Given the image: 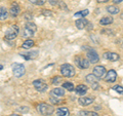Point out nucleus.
<instances>
[{
	"label": "nucleus",
	"instance_id": "nucleus-1",
	"mask_svg": "<svg viewBox=\"0 0 123 116\" xmlns=\"http://www.w3.org/2000/svg\"><path fill=\"white\" fill-rule=\"evenodd\" d=\"M37 110L40 112L42 115H45V116H49L53 114L55 112V108L52 106L48 105V104H45V103H41L37 106Z\"/></svg>",
	"mask_w": 123,
	"mask_h": 116
},
{
	"label": "nucleus",
	"instance_id": "nucleus-2",
	"mask_svg": "<svg viewBox=\"0 0 123 116\" xmlns=\"http://www.w3.org/2000/svg\"><path fill=\"white\" fill-rule=\"evenodd\" d=\"M18 32H20V28H18V26L12 25V26H10L9 28L6 30L4 38L6 40H12V39H14V38L18 36Z\"/></svg>",
	"mask_w": 123,
	"mask_h": 116
},
{
	"label": "nucleus",
	"instance_id": "nucleus-3",
	"mask_svg": "<svg viewBox=\"0 0 123 116\" xmlns=\"http://www.w3.org/2000/svg\"><path fill=\"white\" fill-rule=\"evenodd\" d=\"M61 73L63 76L70 78V77H73L75 75V69L70 64H64L61 67Z\"/></svg>",
	"mask_w": 123,
	"mask_h": 116
},
{
	"label": "nucleus",
	"instance_id": "nucleus-4",
	"mask_svg": "<svg viewBox=\"0 0 123 116\" xmlns=\"http://www.w3.org/2000/svg\"><path fill=\"white\" fill-rule=\"evenodd\" d=\"M37 31V27L34 23H27L25 28H24V31H23V36L24 37H32L35 32Z\"/></svg>",
	"mask_w": 123,
	"mask_h": 116
},
{
	"label": "nucleus",
	"instance_id": "nucleus-5",
	"mask_svg": "<svg viewBox=\"0 0 123 116\" xmlns=\"http://www.w3.org/2000/svg\"><path fill=\"white\" fill-rule=\"evenodd\" d=\"M11 69H12V73L15 77L20 78V77L24 76L25 72H26V69H25V66L23 64L20 63H13L12 66H11Z\"/></svg>",
	"mask_w": 123,
	"mask_h": 116
},
{
	"label": "nucleus",
	"instance_id": "nucleus-6",
	"mask_svg": "<svg viewBox=\"0 0 123 116\" xmlns=\"http://www.w3.org/2000/svg\"><path fill=\"white\" fill-rule=\"evenodd\" d=\"M33 85H34V87H35L38 91H40V92L45 91L46 90H47V87H48L47 84H46V82H45L43 79L34 80V81H33Z\"/></svg>",
	"mask_w": 123,
	"mask_h": 116
},
{
	"label": "nucleus",
	"instance_id": "nucleus-7",
	"mask_svg": "<svg viewBox=\"0 0 123 116\" xmlns=\"http://www.w3.org/2000/svg\"><path fill=\"white\" fill-rule=\"evenodd\" d=\"M87 59L88 61L90 62V63L92 64H95V63H98V62L99 61V57L98 55V52L94 51V49H92V48H88L87 49Z\"/></svg>",
	"mask_w": 123,
	"mask_h": 116
},
{
	"label": "nucleus",
	"instance_id": "nucleus-8",
	"mask_svg": "<svg viewBox=\"0 0 123 116\" xmlns=\"http://www.w3.org/2000/svg\"><path fill=\"white\" fill-rule=\"evenodd\" d=\"M75 62L80 69H87L89 67V63H90L88 60H86L85 58H82V57H77Z\"/></svg>",
	"mask_w": 123,
	"mask_h": 116
},
{
	"label": "nucleus",
	"instance_id": "nucleus-9",
	"mask_svg": "<svg viewBox=\"0 0 123 116\" xmlns=\"http://www.w3.org/2000/svg\"><path fill=\"white\" fill-rule=\"evenodd\" d=\"M93 74L98 77V79L103 78L104 76H106V68L104 66H95L93 68Z\"/></svg>",
	"mask_w": 123,
	"mask_h": 116
},
{
	"label": "nucleus",
	"instance_id": "nucleus-10",
	"mask_svg": "<svg viewBox=\"0 0 123 116\" xmlns=\"http://www.w3.org/2000/svg\"><path fill=\"white\" fill-rule=\"evenodd\" d=\"M20 56L23 57L25 60H33L37 58L38 56V51H32V52H21Z\"/></svg>",
	"mask_w": 123,
	"mask_h": 116
},
{
	"label": "nucleus",
	"instance_id": "nucleus-11",
	"mask_svg": "<svg viewBox=\"0 0 123 116\" xmlns=\"http://www.w3.org/2000/svg\"><path fill=\"white\" fill-rule=\"evenodd\" d=\"M104 58H105L106 60L108 61H111V62H116L118 61L119 59H120V57H119V55H117V53H115V52H105L104 53Z\"/></svg>",
	"mask_w": 123,
	"mask_h": 116
},
{
	"label": "nucleus",
	"instance_id": "nucleus-12",
	"mask_svg": "<svg viewBox=\"0 0 123 116\" xmlns=\"http://www.w3.org/2000/svg\"><path fill=\"white\" fill-rule=\"evenodd\" d=\"M116 78H117V74L115 70H110L105 76V80L107 82H114L116 80Z\"/></svg>",
	"mask_w": 123,
	"mask_h": 116
},
{
	"label": "nucleus",
	"instance_id": "nucleus-13",
	"mask_svg": "<svg viewBox=\"0 0 123 116\" xmlns=\"http://www.w3.org/2000/svg\"><path fill=\"white\" fill-rule=\"evenodd\" d=\"M20 11H21L20 5H18L17 2H13L12 4H11V7H10V13H11V15H12L13 18L18 17V15L20 14Z\"/></svg>",
	"mask_w": 123,
	"mask_h": 116
},
{
	"label": "nucleus",
	"instance_id": "nucleus-14",
	"mask_svg": "<svg viewBox=\"0 0 123 116\" xmlns=\"http://www.w3.org/2000/svg\"><path fill=\"white\" fill-rule=\"evenodd\" d=\"M87 24H88V21L85 20V19H83V18L78 19V20L76 21V23H75L76 27H77V28H78L79 30L84 29V28H85V27L87 26Z\"/></svg>",
	"mask_w": 123,
	"mask_h": 116
},
{
	"label": "nucleus",
	"instance_id": "nucleus-15",
	"mask_svg": "<svg viewBox=\"0 0 123 116\" xmlns=\"http://www.w3.org/2000/svg\"><path fill=\"white\" fill-rule=\"evenodd\" d=\"M93 102V99L89 98V97H82V98L79 99V103L81 104L82 106H87V105H90V104Z\"/></svg>",
	"mask_w": 123,
	"mask_h": 116
},
{
	"label": "nucleus",
	"instance_id": "nucleus-16",
	"mask_svg": "<svg viewBox=\"0 0 123 116\" xmlns=\"http://www.w3.org/2000/svg\"><path fill=\"white\" fill-rule=\"evenodd\" d=\"M56 115L57 116H69L70 115V111L66 107H61L56 110Z\"/></svg>",
	"mask_w": 123,
	"mask_h": 116
},
{
	"label": "nucleus",
	"instance_id": "nucleus-17",
	"mask_svg": "<svg viewBox=\"0 0 123 116\" xmlns=\"http://www.w3.org/2000/svg\"><path fill=\"white\" fill-rule=\"evenodd\" d=\"M113 18L112 17H104L103 19L99 20V24L103 25V26H107V25H110L113 23Z\"/></svg>",
	"mask_w": 123,
	"mask_h": 116
},
{
	"label": "nucleus",
	"instance_id": "nucleus-18",
	"mask_svg": "<svg viewBox=\"0 0 123 116\" xmlns=\"http://www.w3.org/2000/svg\"><path fill=\"white\" fill-rule=\"evenodd\" d=\"M34 46V41L32 39H27L26 41H24V43L22 44V48L23 49H30Z\"/></svg>",
	"mask_w": 123,
	"mask_h": 116
},
{
	"label": "nucleus",
	"instance_id": "nucleus-19",
	"mask_svg": "<svg viewBox=\"0 0 123 116\" xmlns=\"http://www.w3.org/2000/svg\"><path fill=\"white\" fill-rule=\"evenodd\" d=\"M87 91V86L84 85V84H80V85H78L76 87V92L78 95H85Z\"/></svg>",
	"mask_w": 123,
	"mask_h": 116
},
{
	"label": "nucleus",
	"instance_id": "nucleus-20",
	"mask_svg": "<svg viewBox=\"0 0 123 116\" xmlns=\"http://www.w3.org/2000/svg\"><path fill=\"white\" fill-rule=\"evenodd\" d=\"M98 77L95 76L94 74H88L87 76H86V81L88 83H94V82H98Z\"/></svg>",
	"mask_w": 123,
	"mask_h": 116
},
{
	"label": "nucleus",
	"instance_id": "nucleus-21",
	"mask_svg": "<svg viewBox=\"0 0 123 116\" xmlns=\"http://www.w3.org/2000/svg\"><path fill=\"white\" fill-rule=\"evenodd\" d=\"M88 13H89V10H88V9H84V10H80V11H78V13H76L74 14V17L81 19V18H83V17H86Z\"/></svg>",
	"mask_w": 123,
	"mask_h": 116
},
{
	"label": "nucleus",
	"instance_id": "nucleus-22",
	"mask_svg": "<svg viewBox=\"0 0 123 116\" xmlns=\"http://www.w3.org/2000/svg\"><path fill=\"white\" fill-rule=\"evenodd\" d=\"M78 116H98V113L92 111H80L78 113Z\"/></svg>",
	"mask_w": 123,
	"mask_h": 116
},
{
	"label": "nucleus",
	"instance_id": "nucleus-23",
	"mask_svg": "<svg viewBox=\"0 0 123 116\" xmlns=\"http://www.w3.org/2000/svg\"><path fill=\"white\" fill-rule=\"evenodd\" d=\"M107 11L110 13L111 14H116V13H119V8L116 6H114V5H110V6L107 7Z\"/></svg>",
	"mask_w": 123,
	"mask_h": 116
},
{
	"label": "nucleus",
	"instance_id": "nucleus-24",
	"mask_svg": "<svg viewBox=\"0 0 123 116\" xmlns=\"http://www.w3.org/2000/svg\"><path fill=\"white\" fill-rule=\"evenodd\" d=\"M7 18V11H6V8L4 6H1L0 7V19H1V21L5 20Z\"/></svg>",
	"mask_w": 123,
	"mask_h": 116
},
{
	"label": "nucleus",
	"instance_id": "nucleus-25",
	"mask_svg": "<svg viewBox=\"0 0 123 116\" xmlns=\"http://www.w3.org/2000/svg\"><path fill=\"white\" fill-rule=\"evenodd\" d=\"M63 87L66 88V90H70V91L74 90V84H73L72 82H64Z\"/></svg>",
	"mask_w": 123,
	"mask_h": 116
},
{
	"label": "nucleus",
	"instance_id": "nucleus-26",
	"mask_svg": "<svg viewBox=\"0 0 123 116\" xmlns=\"http://www.w3.org/2000/svg\"><path fill=\"white\" fill-rule=\"evenodd\" d=\"M52 94L57 97H63L65 95V91L62 90V88H55V90H52Z\"/></svg>",
	"mask_w": 123,
	"mask_h": 116
},
{
	"label": "nucleus",
	"instance_id": "nucleus-27",
	"mask_svg": "<svg viewBox=\"0 0 123 116\" xmlns=\"http://www.w3.org/2000/svg\"><path fill=\"white\" fill-rule=\"evenodd\" d=\"M29 1L35 5H43L46 0H29Z\"/></svg>",
	"mask_w": 123,
	"mask_h": 116
},
{
	"label": "nucleus",
	"instance_id": "nucleus-28",
	"mask_svg": "<svg viewBox=\"0 0 123 116\" xmlns=\"http://www.w3.org/2000/svg\"><path fill=\"white\" fill-rule=\"evenodd\" d=\"M113 90L116 92H118V94L123 95V87L121 85H115V86H113Z\"/></svg>",
	"mask_w": 123,
	"mask_h": 116
},
{
	"label": "nucleus",
	"instance_id": "nucleus-29",
	"mask_svg": "<svg viewBox=\"0 0 123 116\" xmlns=\"http://www.w3.org/2000/svg\"><path fill=\"white\" fill-rule=\"evenodd\" d=\"M61 82H63V80H62V77L60 76H55V77H53V79H52V84H59Z\"/></svg>",
	"mask_w": 123,
	"mask_h": 116
},
{
	"label": "nucleus",
	"instance_id": "nucleus-30",
	"mask_svg": "<svg viewBox=\"0 0 123 116\" xmlns=\"http://www.w3.org/2000/svg\"><path fill=\"white\" fill-rule=\"evenodd\" d=\"M42 14L45 15V17H52V13L49 10H43L42 11Z\"/></svg>",
	"mask_w": 123,
	"mask_h": 116
},
{
	"label": "nucleus",
	"instance_id": "nucleus-31",
	"mask_svg": "<svg viewBox=\"0 0 123 116\" xmlns=\"http://www.w3.org/2000/svg\"><path fill=\"white\" fill-rule=\"evenodd\" d=\"M50 102L53 104V105H57V104L61 103V100H56V99H55V98H51V99H50Z\"/></svg>",
	"mask_w": 123,
	"mask_h": 116
},
{
	"label": "nucleus",
	"instance_id": "nucleus-32",
	"mask_svg": "<svg viewBox=\"0 0 123 116\" xmlns=\"http://www.w3.org/2000/svg\"><path fill=\"white\" fill-rule=\"evenodd\" d=\"M91 87H92V90H97V88L98 87V82L92 83V84H91Z\"/></svg>",
	"mask_w": 123,
	"mask_h": 116
},
{
	"label": "nucleus",
	"instance_id": "nucleus-33",
	"mask_svg": "<svg viewBox=\"0 0 123 116\" xmlns=\"http://www.w3.org/2000/svg\"><path fill=\"white\" fill-rule=\"evenodd\" d=\"M123 1V0H113V2L115 3V4H117V3H121Z\"/></svg>",
	"mask_w": 123,
	"mask_h": 116
},
{
	"label": "nucleus",
	"instance_id": "nucleus-34",
	"mask_svg": "<svg viewBox=\"0 0 123 116\" xmlns=\"http://www.w3.org/2000/svg\"><path fill=\"white\" fill-rule=\"evenodd\" d=\"M49 1V3H50L51 5H55V0H48Z\"/></svg>",
	"mask_w": 123,
	"mask_h": 116
},
{
	"label": "nucleus",
	"instance_id": "nucleus-35",
	"mask_svg": "<svg viewBox=\"0 0 123 116\" xmlns=\"http://www.w3.org/2000/svg\"><path fill=\"white\" fill-rule=\"evenodd\" d=\"M108 1H109V0H98V2H104V3L108 2Z\"/></svg>",
	"mask_w": 123,
	"mask_h": 116
},
{
	"label": "nucleus",
	"instance_id": "nucleus-36",
	"mask_svg": "<svg viewBox=\"0 0 123 116\" xmlns=\"http://www.w3.org/2000/svg\"><path fill=\"white\" fill-rule=\"evenodd\" d=\"M11 116H20V115H17V114H13V115H11Z\"/></svg>",
	"mask_w": 123,
	"mask_h": 116
},
{
	"label": "nucleus",
	"instance_id": "nucleus-37",
	"mask_svg": "<svg viewBox=\"0 0 123 116\" xmlns=\"http://www.w3.org/2000/svg\"><path fill=\"white\" fill-rule=\"evenodd\" d=\"M121 44H122V46H123V39L121 40Z\"/></svg>",
	"mask_w": 123,
	"mask_h": 116
},
{
	"label": "nucleus",
	"instance_id": "nucleus-38",
	"mask_svg": "<svg viewBox=\"0 0 123 116\" xmlns=\"http://www.w3.org/2000/svg\"><path fill=\"white\" fill-rule=\"evenodd\" d=\"M121 18H122V19H123V13H122V15H121Z\"/></svg>",
	"mask_w": 123,
	"mask_h": 116
}]
</instances>
